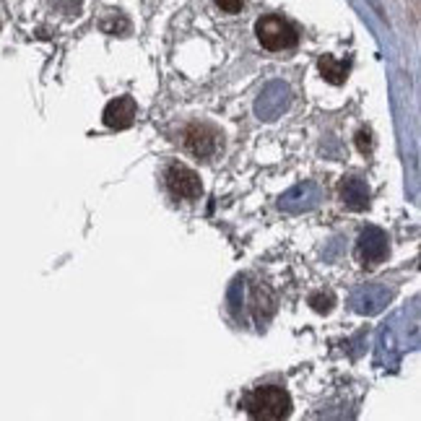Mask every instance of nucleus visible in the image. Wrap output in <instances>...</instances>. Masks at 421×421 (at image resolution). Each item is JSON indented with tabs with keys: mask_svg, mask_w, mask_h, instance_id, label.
I'll return each instance as SVG.
<instances>
[{
	"mask_svg": "<svg viewBox=\"0 0 421 421\" xmlns=\"http://www.w3.org/2000/svg\"><path fill=\"white\" fill-rule=\"evenodd\" d=\"M245 408L253 419L263 421H281L292 413V398L278 385H265V388L253 390L245 398Z\"/></svg>",
	"mask_w": 421,
	"mask_h": 421,
	"instance_id": "1",
	"label": "nucleus"
},
{
	"mask_svg": "<svg viewBox=\"0 0 421 421\" xmlns=\"http://www.w3.org/2000/svg\"><path fill=\"white\" fill-rule=\"evenodd\" d=\"M255 34L265 50L270 52H281V50H292L296 45V29L281 16H263L255 26Z\"/></svg>",
	"mask_w": 421,
	"mask_h": 421,
	"instance_id": "2",
	"label": "nucleus"
},
{
	"mask_svg": "<svg viewBox=\"0 0 421 421\" xmlns=\"http://www.w3.org/2000/svg\"><path fill=\"white\" fill-rule=\"evenodd\" d=\"M185 149L200 159H206V156H214L219 151V146H221V135L219 130L211 125H203V122H192V125L185 127Z\"/></svg>",
	"mask_w": 421,
	"mask_h": 421,
	"instance_id": "3",
	"label": "nucleus"
},
{
	"mask_svg": "<svg viewBox=\"0 0 421 421\" xmlns=\"http://www.w3.org/2000/svg\"><path fill=\"white\" fill-rule=\"evenodd\" d=\"M164 180H167V188L175 198L195 200V198H200V192H203L198 172L190 167H185V164H172V167L167 169Z\"/></svg>",
	"mask_w": 421,
	"mask_h": 421,
	"instance_id": "4",
	"label": "nucleus"
},
{
	"mask_svg": "<svg viewBox=\"0 0 421 421\" xmlns=\"http://www.w3.org/2000/svg\"><path fill=\"white\" fill-rule=\"evenodd\" d=\"M135 115H138V104L133 96H117L104 107V125L115 127V130H125L133 125Z\"/></svg>",
	"mask_w": 421,
	"mask_h": 421,
	"instance_id": "5",
	"label": "nucleus"
},
{
	"mask_svg": "<svg viewBox=\"0 0 421 421\" xmlns=\"http://www.w3.org/2000/svg\"><path fill=\"white\" fill-rule=\"evenodd\" d=\"M349 60H335L333 55H325L320 57V73H323V79L328 81V83H343L346 81V76H349Z\"/></svg>",
	"mask_w": 421,
	"mask_h": 421,
	"instance_id": "6",
	"label": "nucleus"
},
{
	"mask_svg": "<svg viewBox=\"0 0 421 421\" xmlns=\"http://www.w3.org/2000/svg\"><path fill=\"white\" fill-rule=\"evenodd\" d=\"M359 250H362V258H364L369 265H374L372 250H377V255H380V258H385V253H388V242H385V237H382V231L369 229V231H364V234H362Z\"/></svg>",
	"mask_w": 421,
	"mask_h": 421,
	"instance_id": "7",
	"label": "nucleus"
},
{
	"mask_svg": "<svg viewBox=\"0 0 421 421\" xmlns=\"http://www.w3.org/2000/svg\"><path fill=\"white\" fill-rule=\"evenodd\" d=\"M343 200L351 208H364L367 200H369V192H367V188L359 180H349V183L343 185Z\"/></svg>",
	"mask_w": 421,
	"mask_h": 421,
	"instance_id": "8",
	"label": "nucleus"
},
{
	"mask_svg": "<svg viewBox=\"0 0 421 421\" xmlns=\"http://www.w3.org/2000/svg\"><path fill=\"white\" fill-rule=\"evenodd\" d=\"M310 304L318 312H330V310H333V304H335V296L330 294V292H328V294H312Z\"/></svg>",
	"mask_w": 421,
	"mask_h": 421,
	"instance_id": "9",
	"label": "nucleus"
},
{
	"mask_svg": "<svg viewBox=\"0 0 421 421\" xmlns=\"http://www.w3.org/2000/svg\"><path fill=\"white\" fill-rule=\"evenodd\" d=\"M216 6L226 13H239V11L245 8V0H216Z\"/></svg>",
	"mask_w": 421,
	"mask_h": 421,
	"instance_id": "10",
	"label": "nucleus"
},
{
	"mask_svg": "<svg viewBox=\"0 0 421 421\" xmlns=\"http://www.w3.org/2000/svg\"><path fill=\"white\" fill-rule=\"evenodd\" d=\"M357 146H359V151L362 154L372 151V135L367 133V130H362V133L357 135Z\"/></svg>",
	"mask_w": 421,
	"mask_h": 421,
	"instance_id": "11",
	"label": "nucleus"
}]
</instances>
